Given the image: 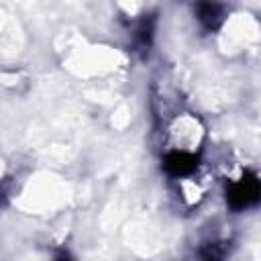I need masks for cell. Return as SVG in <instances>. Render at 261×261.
Masks as SVG:
<instances>
[{
  "label": "cell",
  "mask_w": 261,
  "mask_h": 261,
  "mask_svg": "<svg viewBox=\"0 0 261 261\" xmlns=\"http://www.w3.org/2000/svg\"><path fill=\"white\" fill-rule=\"evenodd\" d=\"M198 18L206 29H216L222 22V6L216 0H200Z\"/></svg>",
  "instance_id": "3957f363"
},
{
  "label": "cell",
  "mask_w": 261,
  "mask_h": 261,
  "mask_svg": "<svg viewBox=\"0 0 261 261\" xmlns=\"http://www.w3.org/2000/svg\"><path fill=\"white\" fill-rule=\"evenodd\" d=\"M165 169L171 173V175H188L194 171L196 167V159L194 155L186 153V151H173L165 157Z\"/></svg>",
  "instance_id": "7a4b0ae2"
},
{
  "label": "cell",
  "mask_w": 261,
  "mask_h": 261,
  "mask_svg": "<svg viewBox=\"0 0 261 261\" xmlns=\"http://www.w3.org/2000/svg\"><path fill=\"white\" fill-rule=\"evenodd\" d=\"M226 198H228V204L232 208H247V206L255 204L257 198H259V181H257V177L251 175V173L243 175L237 184L230 186Z\"/></svg>",
  "instance_id": "6da1fadb"
},
{
  "label": "cell",
  "mask_w": 261,
  "mask_h": 261,
  "mask_svg": "<svg viewBox=\"0 0 261 261\" xmlns=\"http://www.w3.org/2000/svg\"><path fill=\"white\" fill-rule=\"evenodd\" d=\"M151 35H153V18H145L139 29H137V41L141 47H147L151 43Z\"/></svg>",
  "instance_id": "277c9868"
}]
</instances>
